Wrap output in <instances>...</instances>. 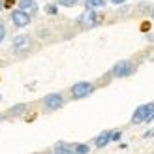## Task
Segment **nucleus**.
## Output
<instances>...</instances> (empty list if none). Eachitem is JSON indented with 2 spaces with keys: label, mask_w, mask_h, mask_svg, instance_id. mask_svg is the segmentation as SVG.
<instances>
[{
  "label": "nucleus",
  "mask_w": 154,
  "mask_h": 154,
  "mask_svg": "<svg viewBox=\"0 0 154 154\" xmlns=\"http://www.w3.org/2000/svg\"><path fill=\"white\" fill-rule=\"evenodd\" d=\"M152 119H154V103H145L135 109L132 122L134 124H141V122H150Z\"/></svg>",
  "instance_id": "nucleus-1"
},
{
  "label": "nucleus",
  "mask_w": 154,
  "mask_h": 154,
  "mask_svg": "<svg viewBox=\"0 0 154 154\" xmlns=\"http://www.w3.org/2000/svg\"><path fill=\"white\" fill-rule=\"evenodd\" d=\"M92 90H94V87H92L90 83L81 81V83H77L72 87V94H73V98H85V96H88Z\"/></svg>",
  "instance_id": "nucleus-2"
},
{
  "label": "nucleus",
  "mask_w": 154,
  "mask_h": 154,
  "mask_svg": "<svg viewBox=\"0 0 154 154\" xmlns=\"http://www.w3.org/2000/svg\"><path fill=\"white\" fill-rule=\"evenodd\" d=\"M11 21H13L15 26H26L30 23V13L23 11V10H15L11 13Z\"/></svg>",
  "instance_id": "nucleus-3"
},
{
  "label": "nucleus",
  "mask_w": 154,
  "mask_h": 154,
  "mask_svg": "<svg viewBox=\"0 0 154 154\" xmlns=\"http://www.w3.org/2000/svg\"><path fill=\"white\" fill-rule=\"evenodd\" d=\"M96 23H98V15L94 13V10L87 8V10H85V13L81 15V25L87 26V28H90V26H94Z\"/></svg>",
  "instance_id": "nucleus-4"
},
{
  "label": "nucleus",
  "mask_w": 154,
  "mask_h": 154,
  "mask_svg": "<svg viewBox=\"0 0 154 154\" xmlns=\"http://www.w3.org/2000/svg\"><path fill=\"white\" fill-rule=\"evenodd\" d=\"M128 73H132V62H126V60H122L119 62L117 66L113 68V75L115 77H124Z\"/></svg>",
  "instance_id": "nucleus-5"
},
{
  "label": "nucleus",
  "mask_w": 154,
  "mask_h": 154,
  "mask_svg": "<svg viewBox=\"0 0 154 154\" xmlns=\"http://www.w3.org/2000/svg\"><path fill=\"white\" fill-rule=\"evenodd\" d=\"M43 103H45L47 109H58V107L62 105V96L60 94H49V96H45Z\"/></svg>",
  "instance_id": "nucleus-6"
},
{
  "label": "nucleus",
  "mask_w": 154,
  "mask_h": 154,
  "mask_svg": "<svg viewBox=\"0 0 154 154\" xmlns=\"http://www.w3.org/2000/svg\"><path fill=\"white\" fill-rule=\"evenodd\" d=\"M30 47V38L28 36H17L13 40V49L15 51H26Z\"/></svg>",
  "instance_id": "nucleus-7"
},
{
  "label": "nucleus",
  "mask_w": 154,
  "mask_h": 154,
  "mask_svg": "<svg viewBox=\"0 0 154 154\" xmlns=\"http://www.w3.org/2000/svg\"><path fill=\"white\" fill-rule=\"evenodd\" d=\"M109 141H111V132H103V134H100L96 139H94V145H96L98 149H102V147H105Z\"/></svg>",
  "instance_id": "nucleus-8"
},
{
  "label": "nucleus",
  "mask_w": 154,
  "mask_h": 154,
  "mask_svg": "<svg viewBox=\"0 0 154 154\" xmlns=\"http://www.w3.org/2000/svg\"><path fill=\"white\" fill-rule=\"evenodd\" d=\"M21 10L23 11H26V13H32V11H36V4L32 2V0H21Z\"/></svg>",
  "instance_id": "nucleus-9"
},
{
  "label": "nucleus",
  "mask_w": 154,
  "mask_h": 154,
  "mask_svg": "<svg viewBox=\"0 0 154 154\" xmlns=\"http://www.w3.org/2000/svg\"><path fill=\"white\" fill-rule=\"evenodd\" d=\"M55 152H73V147H70V145H66L64 141H58L57 145H55Z\"/></svg>",
  "instance_id": "nucleus-10"
},
{
  "label": "nucleus",
  "mask_w": 154,
  "mask_h": 154,
  "mask_svg": "<svg viewBox=\"0 0 154 154\" xmlns=\"http://www.w3.org/2000/svg\"><path fill=\"white\" fill-rule=\"evenodd\" d=\"M105 6V0H87V8L94 10V8H103Z\"/></svg>",
  "instance_id": "nucleus-11"
},
{
  "label": "nucleus",
  "mask_w": 154,
  "mask_h": 154,
  "mask_svg": "<svg viewBox=\"0 0 154 154\" xmlns=\"http://www.w3.org/2000/svg\"><path fill=\"white\" fill-rule=\"evenodd\" d=\"M73 150L75 152H88V145H75V147H73Z\"/></svg>",
  "instance_id": "nucleus-12"
},
{
  "label": "nucleus",
  "mask_w": 154,
  "mask_h": 154,
  "mask_svg": "<svg viewBox=\"0 0 154 154\" xmlns=\"http://www.w3.org/2000/svg\"><path fill=\"white\" fill-rule=\"evenodd\" d=\"M62 6H73V4H77V0H58Z\"/></svg>",
  "instance_id": "nucleus-13"
},
{
  "label": "nucleus",
  "mask_w": 154,
  "mask_h": 154,
  "mask_svg": "<svg viewBox=\"0 0 154 154\" xmlns=\"http://www.w3.org/2000/svg\"><path fill=\"white\" fill-rule=\"evenodd\" d=\"M25 109H26V105H17V107H13V113H21Z\"/></svg>",
  "instance_id": "nucleus-14"
},
{
  "label": "nucleus",
  "mask_w": 154,
  "mask_h": 154,
  "mask_svg": "<svg viewBox=\"0 0 154 154\" xmlns=\"http://www.w3.org/2000/svg\"><path fill=\"white\" fill-rule=\"evenodd\" d=\"M120 139V132H115V134H111V141H119Z\"/></svg>",
  "instance_id": "nucleus-15"
},
{
  "label": "nucleus",
  "mask_w": 154,
  "mask_h": 154,
  "mask_svg": "<svg viewBox=\"0 0 154 154\" xmlns=\"http://www.w3.org/2000/svg\"><path fill=\"white\" fill-rule=\"evenodd\" d=\"M4 36H6V28H4L2 25H0V42L4 40Z\"/></svg>",
  "instance_id": "nucleus-16"
},
{
  "label": "nucleus",
  "mask_w": 154,
  "mask_h": 154,
  "mask_svg": "<svg viewBox=\"0 0 154 154\" xmlns=\"http://www.w3.org/2000/svg\"><path fill=\"white\" fill-rule=\"evenodd\" d=\"M47 11H49V13H57V8H55V6H53V4H51V6L47 8Z\"/></svg>",
  "instance_id": "nucleus-17"
},
{
  "label": "nucleus",
  "mask_w": 154,
  "mask_h": 154,
  "mask_svg": "<svg viewBox=\"0 0 154 154\" xmlns=\"http://www.w3.org/2000/svg\"><path fill=\"white\" fill-rule=\"evenodd\" d=\"M111 2H113V4H124L126 0H111Z\"/></svg>",
  "instance_id": "nucleus-18"
},
{
  "label": "nucleus",
  "mask_w": 154,
  "mask_h": 154,
  "mask_svg": "<svg viewBox=\"0 0 154 154\" xmlns=\"http://www.w3.org/2000/svg\"><path fill=\"white\" fill-rule=\"evenodd\" d=\"M154 135V130H152V132H147V134H145V137H152Z\"/></svg>",
  "instance_id": "nucleus-19"
},
{
  "label": "nucleus",
  "mask_w": 154,
  "mask_h": 154,
  "mask_svg": "<svg viewBox=\"0 0 154 154\" xmlns=\"http://www.w3.org/2000/svg\"><path fill=\"white\" fill-rule=\"evenodd\" d=\"M2 8H4V2H2V0H0V10H2Z\"/></svg>",
  "instance_id": "nucleus-20"
},
{
  "label": "nucleus",
  "mask_w": 154,
  "mask_h": 154,
  "mask_svg": "<svg viewBox=\"0 0 154 154\" xmlns=\"http://www.w3.org/2000/svg\"><path fill=\"white\" fill-rule=\"evenodd\" d=\"M152 19H154V10H152Z\"/></svg>",
  "instance_id": "nucleus-21"
}]
</instances>
